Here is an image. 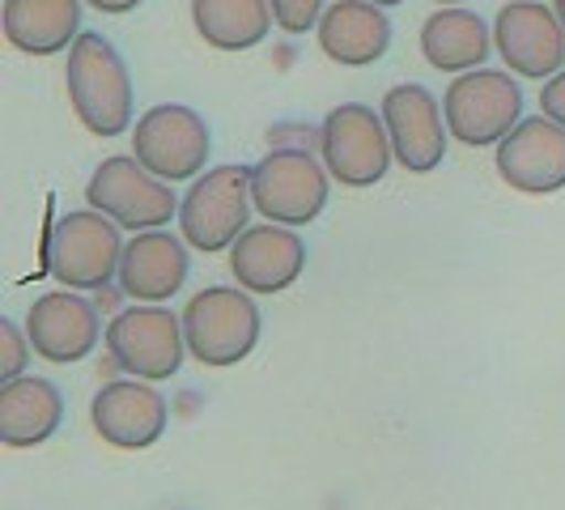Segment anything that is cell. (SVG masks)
<instances>
[{"label": "cell", "instance_id": "5bb4252c", "mask_svg": "<svg viewBox=\"0 0 565 510\" xmlns=\"http://www.w3.org/2000/svg\"><path fill=\"white\" fill-rule=\"evenodd\" d=\"M26 332L43 362L68 366V362L89 358L98 349V332H107V328L98 319V307L85 294H77V289H47V294H39L30 302Z\"/></svg>", "mask_w": 565, "mask_h": 510}, {"label": "cell", "instance_id": "7c38bea8", "mask_svg": "<svg viewBox=\"0 0 565 510\" xmlns=\"http://www.w3.org/2000/svg\"><path fill=\"white\" fill-rule=\"evenodd\" d=\"M383 124H387V137L396 149V162L408 174H429V170L443 167L447 158V111L438 107V98L417 82L392 85L383 94Z\"/></svg>", "mask_w": 565, "mask_h": 510}, {"label": "cell", "instance_id": "5b68a950", "mask_svg": "<svg viewBox=\"0 0 565 510\" xmlns=\"http://www.w3.org/2000/svg\"><path fill=\"white\" fill-rule=\"evenodd\" d=\"M252 167H213L179 200V230L200 255L230 252L252 222Z\"/></svg>", "mask_w": 565, "mask_h": 510}, {"label": "cell", "instance_id": "d4e9b609", "mask_svg": "<svg viewBox=\"0 0 565 510\" xmlns=\"http://www.w3.org/2000/svg\"><path fill=\"white\" fill-rule=\"evenodd\" d=\"M540 111L548 115L553 124H562L565 128V68L562 73H553L548 82L540 85Z\"/></svg>", "mask_w": 565, "mask_h": 510}, {"label": "cell", "instance_id": "52a82bcc", "mask_svg": "<svg viewBox=\"0 0 565 510\" xmlns=\"http://www.w3.org/2000/svg\"><path fill=\"white\" fill-rule=\"evenodd\" d=\"M319 158L340 188H374L396 162L383 111L366 103H340L319 128Z\"/></svg>", "mask_w": 565, "mask_h": 510}, {"label": "cell", "instance_id": "4fadbf2b", "mask_svg": "<svg viewBox=\"0 0 565 510\" xmlns=\"http://www.w3.org/2000/svg\"><path fill=\"white\" fill-rule=\"evenodd\" d=\"M170 408L167 396L153 392L149 379H119V383H107L94 404H89V425L94 434L107 443V447H119V451H145L153 447L162 434H167Z\"/></svg>", "mask_w": 565, "mask_h": 510}, {"label": "cell", "instance_id": "7a4b0ae2", "mask_svg": "<svg viewBox=\"0 0 565 510\" xmlns=\"http://www.w3.org/2000/svg\"><path fill=\"white\" fill-rule=\"evenodd\" d=\"M259 307H255L252 289H234V285H209L183 307V337L188 353L200 366H238L243 358H252L259 344Z\"/></svg>", "mask_w": 565, "mask_h": 510}, {"label": "cell", "instance_id": "ffe728a7", "mask_svg": "<svg viewBox=\"0 0 565 510\" xmlns=\"http://www.w3.org/2000/svg\"><path fill=\"white\" fill-rule=\"evenodd\" d=\"M64 425V396L52 379H4L0 387V443L22 451L47 443Z\"/></svg>", "mask_w": 565, "mask_h": 510}, {"label": "cell", "instance_id": "8992f818", "mask_svg": "<svg viewBox=\"0 0 565 510\" xmlns=\"http://www.w3.org/2000/svg\"><path fill=\"white\" fill-rule=\"evenodd\" d=\"M443 111H447V128L455 141L489 149V145H502L519 128L523 89L507 68H472L447 85Z\"/></svg>", "mask_w": 565, "mask_h": 510}, {"label": "cell", "instance_id": "cb8c5ba5", "mask_svg": "<svg viewBox=\"0 0 565 510\" xmlns=\"http://www.w3.org/2000/svg\"><path fill=\"white\" fill-rule=\"evenodd\" d=\"M273 4V18L285 34H307V30H319V18H323V0H268Z\"/></svg>", "mask_w": 565, "mask_h": 510}, {"label": "cell", "instance_id": "f1b7e54d", "mask_svg": "<svg viewBox=\"0 0 565 510\" xmlns=\"http://www.w3.org/2000/svg\"><path fill=\"white\" fill-rule=\"evenodd\" d=\"M434 4H463V0H434Z\"/></svg>", "mask_w": 565, "mask_h": 510}, {"label": "cell", "instance_id": "30bf717a", "mask_svg": "<svg viewBox=\"0 0 565 510\" xmlns=\"http://www.w3.org/2000/svg\"><path fill=\"white\" fill-rule=\"evenodd\" d=\"M89 209L107 213L119 230H162L179 213V200L167 179H158L153 170H145L137 158L128 153H115L107 162H98V170L89 174V188H85Z\"/></svg>", "mask_w": 565, "mask_h": 510}, {"label": "cell", "instance_id": "e0dca14e", "mask_svg": "<svg viewBox=\"0 0 565 510\" xmlns=\"http://www.w3.org/2000/svg\"><path fill=\"white\" fill-rule=\"evenodd\" d=\"M188 238H174L170 230H141L124 247L119 289L132 302H170L188 281Z\"/></svg>", "mask_w": 565, "mask_h": 510}, {"label": "cell", "instance_id": "3957f363", "mask_svg": "<svg viewBox=\"0 0 565 510\" xmlns=\"http://www.w3.org/2000/svg\"><path fill=\"white\" fill-rule=\"evenodd\" d=\"M124 247L128 243L107 213L77 209L52 222L43 259H47V273L64 289H107L119 277Z\"/></svg>", "mask_w": 565, "mask_h": 510}, {"label": "cell", "instance_id": "277c9868", "mask_svg": "<svg viewBox=\"0 0 565 510\" xmlns=\"http://www.w3.org/2000/svg\"><path fill=\"white\" fill-rule=\"evenodd\" d=\"M328 167L298 145L268 149L252 167V200L255 213L277 226H311L315 217L328 209Z\"/></svg>", "mask_w": 565, "mask_h": 510}, {"label": "cell", "instance_id": "d6986e66", "mask_svg": "<svg viewBox=\"0 0 565 510\" xmlns=\"http://www.w3.org/2000/svg\"><path fill=\"white\" fill-rule=\"evenodd\" d=\"M0 30L22 56L68 52L82 34V0H4Z\"/></svg>", "mask_w": 565, "mask_h": 510}, {"label": "cell", "instance_id": "44dd1931", "mask_svg": "<svg viewBox=\"0 0 565 510\" xmlns=\"http://www.w3.org/2000/svg\"><path fill=\"white\" fill-rule=\"evenodd\" d=\"M422 52L429 68L459 77V73L484 68V60L493 52V30L484 26V18H477L472 9L451 4V9H438L425 18Z\"/></svg>", "mask_w": 565, "mask_h": 510}, {"label": "cell", "instance_id": "2e32d148", "mask_svg": "<svg viewBox=\"0 0 565 510\" xmlns=\"http://www.w3.org/2000/svg\"><path fill=\"white\" fill-rule=\"evenodd\" d=\"M307 268V243L294 226H247L230 247V273L252 294H281L302 277Z\"/></svg>", "mask_w": 565, "mask_h": 510}, {"label": "cell", "instance_id": "603a6c76", "mask_svg": "<svg viewBox=\"0 0 565 510\" xmlns=\"http://www.w3.org/2000/svg\"><path fill=\"white\" fill-rule=\"evenodd\" d=\"M30 332L18 319H0V379H22L30 366Z\"/></svg>", "mask_w": 565, "mask_h": 510}, {"label": "cell", "instance_id": "7402d4cb", "mask_svg": "<svg viewBox=\"0 0 565 510\" xmlns=\"http://www.w3.org/2000/svg\"><path fill=\"white\" fill-rule=\"evenodd\" d=\"M192 22L213 52H252L277 26L268 0H192Z\"/></svg>", "mask_w": 565, "mask_h": 510}, {"label": "cell", "instance_id": "9a60e30c", "mask_svg": "<svg viewBox=\"0 0 565 510\" xmlns=\"http://www.w3.org/2000/svg\"><path fill=\"white\" fill-rule=\"evenodd\" d=\"M493 167L502 183L523 196H553L565 188V128L544 119H519L502 145H493Z\"/></svg>", "mask_w": 565, "mask_h": 510}, {"label": "cell", "instance_id": "9c48e42d", "mask_svg": "<svg viewBox=\"0 0 565 510\" xmlns=\"http://www.w3.org/2000/svg\"><path fill=\"white\" fill-rule=\"evenodd\" d=\"M107 353L115 366L128 370L132 379H149L162 383L170 374H179L183 358H188V337H183V315L174 319L167 302H141L132 311H119L107 323Z\"/></svg>", "mask_w": 565, "mask_h": 510}, {"label": "cell", "instance_id": "4316f807", "mask_svg": "<svg viewBox=\"0 0 565 510\" xmlns=\"http://www.w3.org/2000/svg\"><path fill=\"white\" fill-rule=\"evenodd\" d=\"M553 9H557V18H562V30H565V0H557Z\"/></svg>", "mask_w": 565, "mask_h": 510}, {"label": "cell", "instance_id": "83f0119b", "mask_svg": "<svg viewBox=\"0 0 565 510\" xmlns=\"http://www.w3.org/2000/svg\"><path fill=\"white\" fill-rule=\"evenodd\" d=\"M374 4H383V9H396V4H404V0H374Z\"/></svg>", "mask_w": 565, "mask_h": 510}, {"label": "cell", "instance_id": "ba28073f", "mask_svg": "<svg viewBox=\"0 0 565 510\" xmlns=\"http://www.w3.org/2000/svg\"><path fill=\"white\" fill-rule=\"evenodd\" d=\"M209 124L183 103H158L132 124V158L167 183H192L209 162Z\"/></svg>", "mask_w": 565, "mask_h": 510}, {"label": "cell", "instance_id": "6da1fadb", "mask_svg": "<svg viewBox=\"0 0 565 510\" xmlns=\"http://www.w3.org/2000/svg\"><path fill=\"white\" fill-rule=\"evenodd\" d=\"M68 103L94 137H119L132 128V77L128 64L98 30H82L64 64Z\"/></svg>", "mask_w": 565, "mask_h": 510}, {"label": "cell", "instance_id": "8fae6325", "mask_svg": "<svg viewBox=\"0 0 565 510\" xmlns=\"http://www.w3.org/2000/svg\"><path fill=\"white\" fill-rule=\"evenodd\" d=\"M493 52L514 77H527V82H548L553 73H562L565 30L557 9L540 0L502 4L493 18Z\"/></svg>", "mask_w": 565, "mask_h": 510}, {"label": "cell", "instance_id": "ac0fdd59", "mask_svg": "<svg viewBox=\"0 0 565 510\" xmlns=\"http://www.w3.org/2000/svg\"><path fill=\"white\" fill-rule=\"evenodd\" d=\"M319 47L344 68L379 64L392 47V18L374 0H337L319 18Z\"/></svg>", "mask_w": 565, "mask_h": 510}, {"label": "cell", "instance_id": "484cf974", "mask_svg": "<svg viewBox=\"0 0 565 510\" xmlns=\"http://www.w3.org/2000/svg\"><path fill=\"white\" fill-rule=\"evenodd\" d=\"M89 9H98V13H107V18H119V13H132L141 0H85Z\"/></svg>", "mask_w": 565, "mask_h": 510}]
</instances>
